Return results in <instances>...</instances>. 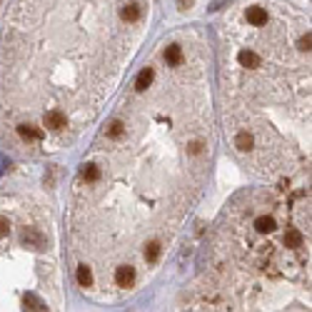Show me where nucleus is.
<instances>
[{"mask_svg": "<svg viewBox=\"0 0 312 312\" xmlns=\"http://www.w3.org/2000/svg\"><path fill=\"white\" fill-rule=\"evenodd\" d=\"M43 128H48L53 133H65L68 130V115L62 110H58V108H50L43 115Z\"/></svg>", "mask_w": 312, "mask_h": 312, "instance_id": "1", "label": "nucleus"}, {"mask_svg": "<svg viewBox=\"0 0 312 312\" xmlns=\"http://www.w3.org/2000/svg\"><path fill=\"white\" fill-rule=\"evenodd\" d=\"M15 133H18V137L23 140V142H28V145H33V142H40L45 137V133L40 130V128H35L33 122H20L18 128H15Z\"/></svg>", "mask_w": 312, "mask_h": 312, "instance_id": "2", "label": "nucleus"}, {"mask_svg": "<svg viewBox=\"0 0 312 312\" xmlns=\"http://www.w3.org/2000/svg\"><path fill=\"white\" fill-rule=\"evenodd\" d=\"M115 285L117 287H122V290H130L133 285H135V267L128 262V265H117L115 267Z\"/></svg>", "mask_w": 312, "mask_h": 312, "instance_id": "3", "label": "nucleus"}, {"mask_svg": "<svg viewBox=\"0 0 312 312\" xmlns=\"http://www.w3.org/2000/svg\"><path fill=\"white\" fill-rule=\"evenodd\" d=\"M245 20H247L250 28H262V25H267L270 13H267V8H262V5H250V8L245 10Z\"/></svg>", "mask_w": 312, "mask_h": 312, "instance_id": "4", "label": "nucleus"}, {"mask_svg": "<svg viewBox=\"0 0 312 312\" xmlns=\"http://www.w3.org/2000/svg\"><path fill=\"white\" fill-rule=\"evenodd\" d=\"M260 60H262V55L257 53V48H240L237 50V62H240V68H245V70L257 68Z\"/></svg>", "mask_w": 312, "mask_h": 312, "instance_id": "5", "label": "nucleus"}, {"mask_svg": "<svg viewBox=\"0 0 312 312\" xmlns=\"http://www.w3.org/2000/svg\"><path fill=\"white\" fill-rule=\"evenodd\" d=\"M120 18H122V23H128V25H137L140 18H142V5L140 3H125L120 8Z\"/></svg>", "mask_w": 312, "mask_h": 312, "instance_id": "6", "label": "nucleus"}, {"mask_svg": "<svg viewBox=\"0 0 312 312\" xmlns=\"http://www.w3.org/2000/svg\"><path fill=\"white\" fill-rule=\"evenodd\" d=\"M233 145H235V150H237V153L247 155V153H253V150H255V135H253V133H247V130H240V133L235 135Z\"/></svg>", "mask_w": 312, "mask_h": 312, "instance_id": "7", "label": "nucleus"}, {"mask_svg": "<svg viewBox=\"0 0 312 312\" xmlns=\"http://www.w3.org/2000/svg\"><path fill=\"white\" fill-rule=\"evenodd\" d=\"M253 227H255L257 235H273L277 230V220L273 215H257L255 222H253Z\"/></svg>", "mask_w": 312, "mask_h": 312, "instance_id": "8", "label": "nucleus"}, {"mask_svg": "<svg viewBox=\"0 0 312 312\" xmlns=\"http://www.w3.org/2000/svg\"><path fill=\"white\" fill-rule=\"evenodd\" d=\"M165 62H168L170 68H180L182 62H185V50H182V45L173 43V45L165 48Z\"/></svg>", "mask_w": 312, "mask_h": 312, "instance_id": "9", "label": "nucleus"}, {"mask_svg": "<svg viewBox=\"0 0 312 312\" xmlns=\"http://www.w3.org/2000/svg\"><path fill=\"white\" fill-rule=\"evenodd\" d=\"M100 180V165L98 162H82L80 168V182L82 185H93Z\"/></svg>", "mask_w": 312, "mask_h": 312, "instance_id": "10", "label": "nucleus"}, {"mask_svg": "<svg viewBox=\"0 0 312 312\" xmlns=\"http://www.w3.org/2000/svg\"><path fill=\"white\" fill-rule=\"evenodd\" d=\"M153 78H155L153 68H142L140 75L135 78V93H148V88L153 85Z\"/></svg>", "mask_w": 312, "mask_h": 312, "instance_id": "11", "label": "nucleus"}, {"mask_svg": "<svg viewBox=\"0 0 312 312\" xmlns=\"http://www.w3.org/2000/svg\"><path fill=\"white\" fill-rule=\"evenodd\" d=\"M160 255H162V245H160L157 240H150L148 245H145L142 257H145V262H148V265H155V262L160 260Z\"/></svg>", "mask_w": 312, "mask_h": 312, "instance_id": "12", "label": "nucleus"}, {"mask_svg": "<svg viewBox=\"0 0 312 312\" xmlns=\"http://www.w3.org/2000/svg\"><path fill=\"white\" fill-rule=\"evenodd\" d=\"M75 277H78V285H80V287H90V285H93V270H90L88 265H80L78 273H75Z\"/></svg>", "mask_w": 312, "mask_h": 312, "instance_id": "13", "label": "nucleus"}, {"mask_svg": "<svg viewBox=\"0 0 312 312\" xmlns=\"http://www.w3.org/2000/svg\"><path fill=\"white\" fill-rule=\"evenodd\" d=\"M23 305H25V310H48V305H45L43 300H38L33 292H28V295L23 297Z\"/></svg>", "mask_w": 312, "mask_h": 312, "instance_id": "14", "label": "nucleus"}, {"mask_svg": "<svg viewBox=\"0 0 312 312\" xmlns=\"http://www.w3.org/2000/svg\"><path fill=\"white\" fill-rule=\"evenodd\" d=\"M10 233V220L8 217H0V237H5Z\"/></svg>", "mask_w": 312, "mask_h": 312, "instance_id": "15", "label": "nucleus"}, {"mask_svg": "<svg viewBox=\"0 0 312 312\" xmlns=\"http://www.w3.org/2000/svg\"><path fill=\"white\" fill-rule=\"evenodd\" d=\"M190 3H193V0H180V8H187Z\"/></svg>", "mask_w": 312, "mask_h": 312, "instance_id": "16", "label": "nucleus"}]
</instances>
